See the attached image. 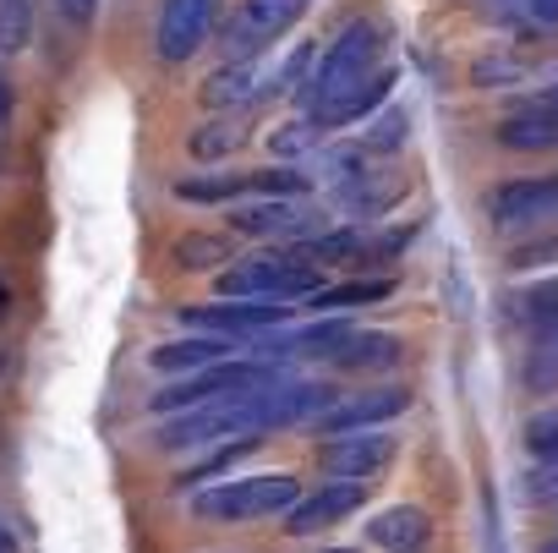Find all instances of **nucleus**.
<instances>
[{
  "label": "nucleus",
  "instance_id": "1",
  "mask_svg": "<svg viewBox=\"0 0 558 553\" xmlns=\"http://www.w3.org/2000/svg\"><path fill=\"white\" fill-rule=\"evenodd\" d=\"M384 56H389V39H384V28H378V23H367V17L345 23V28H340V39H335V45H324V56L313 61L307 83L296 88L302 116L329 121L351 94H362V88L389 67Z\"/></svg>",
  "mask_w": 558,
  "mask_h": 553
},
{
  "label": "nucleus",
  "instance_id": "2",
  "mask_svg": "<svg viewBox=\"0 0 558 553\" xmlns=\"http://www.w3.org/2000/svg\"><path fill=\"white\" fill-rule=\"evenodd\" d=\"M268 395V389H263ZM263 395H230V400H208L192 411H175L159 422V449H203V444H235V438H257L268 428V406Z\"/></svg>",
  "mask_w": 558,
  "mask_h": 553
},
{
  "label": "nucleus",
  "instance_id": "3",
  "mask_svg": "<svg viewBox=\"0 0 558 553\" xmlns=\"http://www.w3.org/2000/svg\"><path fill=\"white\" fill-rule=\"evenodd\" d=\"M324 291V274L302 263L296 252H263V257H235L219 268V297L225 302H307Z\"/></svg>",
  "mask_w": 558,
  "mask_h": 553
},
{
  "label": "nucleus",
  "instance_id": "4",
  "mask_svg": "<svg viewBox=\"0 0 558 553\" xmlns=\"http://www.w3.org/2000/svg\"><path fill=\"white\" fill-rule=\"evenodd\" d=\"M274 384H279V368H274V362L235 357V362H219V368H203V373H186V378L165 384L159 395H148V411L175 417V411H192V406H208V400L263 395V389H274Z\"/></svg>",
  "mask_w": 558,
  "mask_h": 553
},
{
  "label": "nucleus",
  "instance_id": "5",
  "mask_svg": "<svg viewBox=\"0 0 558 553\" xmlns=\"http://www.w3.org/2000/svg\"><path fill=\"white\" fill-rule=\"evenodd\" d=\"M296 498H302V482L291 471H257V477H230V482L203 488L192 509L208 520H268V515H291Z\"/></svg>",
  "mask_w": 558,
  "mask_h": 553
},
{
  "label": "nucleus",
  "instance_id": "6",
  "mask_svg": "<svg viewBox=\"0 0 558 553\" xmlns=\"http://www.w3.org/2000/svg\"><path fill=\"white\" fill-rule=\"evenodd\" d=\"M313 0H235V12L219 23V50L225 61H257L268 45H279V34H291L307 17Z\"/></svg>",
  "mask_w": 558,
  "mask_h": 553
},
{
  "label": "nucleus",
  "instance_id": "7",
  "mask_svg": "<svg viewBox=\"0 0 558 553\" xmlns=\"http://www.w3.org/2000/svg\"><path fill=\"white\" fill-rule=\"evenodd\" d=\"M230 230L235 236H252V241H313L324 236V214L307 208L302 197H257V203H235L230 208Z\"/></svg>",
  "mask_w": 558,
  "mask_h": 553
},
{
  "label": "nucleus",
  "instance_id": "8",
  "mask_svg": "<svg viewBox=\"0 0 558 553\" xmlns=\"http://www.w3.org/2000/svg\"><path fill=\"white\" fill-rule=\"evenodd\" d=\"M219 17H225V0H165V7H159V28H154L159 61H165V67L192 61V56L214 39Z\"/></svg>",
  "mask_w": 558,
  "mask_h": 553
},
{
  "label": "nucleus",
  "instance_id": "9",
  "mask_svg": "<svg viewBox=\"0 0 558 553\" xmlns=\"http://www.w3.org/2000/svg\"><path fill=\"white\" fill-rule=\"evenodd\" d=\"M291 318V302H219V308H181V324L186 329H203V335H225L235 346H246L252 335L263 329H279Z\"/></svg>",
  "mask_w": 558,
  "mask_h": 553
},
{
  "label": "nucleus",
  "instance_id": "10",
  "mask_svg": "<svg viewBox=\"0 0 558 553\" xmlns=\"http://www.w3.org/2000/svg\"><path fill=\"white\" fill-rule=\"evenodd\" d=\"M395 433H384V428H373V433H345V438H335V444H324L318 449V466L329 471V477H340V482H367V477H378L389 460H395Z\"/></svg>",
  "mask_w": 558,
  "mask_h": 553
},
{
  "label": "nucleus",
  "instance_id": "11",
  "mask_svg": "<svg viewBox=\"0 0 558 553\" xmlns=\"http://www.w3.org/2000/svg\"><path fill=\"white\" fill-rule=\"evenodd\" d=\"M405 406H411V389H400V384H389V389H362V395L335 400V411L318 422V433H329V438H345V433H373L378 422L400 417Z\"/></svg>",
  "mask_w": 558,
  "mask_h": 553
},
{
  "label": "nucleus",
  "instance_id": "12",
  "mask_svg": "<svg viewBox=\"0 0 558 553\" xmlns=\"http://www.w3.org/2000/svg\"><path fill=\"white\" fill-rule=\"evenodd\" d=\"M367 488H373V482H324L318 493L296 498V509L286 515V531H291V537H313V531H324V526H340L345 515H356V509L367 504Z\"/></svg>",
  "mask_w": 558,
  "mask_h": 553
},
{
  "label": "nucleus",
  "instance_id": "13",
  "mask_svg": "<svg viewBox=\"0 0 558 553\" xmlns=\"http://www.w3.org/2000/svg\"><path fill=\"white\" fill-rule=\"evenodd\" d=\"M558 214V176H542V181H509L498 192H487V219L498 230H514V225H536V219H553Z\"/></svg>",
  "mask_w": 558,
  "mask_h": 553
},
{
  "label": "nucleus",
  "instance_id": "14",
  "mask_svg": "<svg viewBox=\"0 0 558 553\" xmlns=\"http://www.w3.org/2000/svg\"><path fill=\"white\" fill-rule=\"evenodd\" d=\"M263 94H268V77L257 72V61H225V67L208 72L203 88H197L203 110H214V116H241V110H252Z\"/></svg>",
  "mask_w": 558,
  "mask_h": 553
},
{
  "label": "nucleus",
  "instance_id": "15",
  "mask_svg": "<svg viewBox=\"0 0 558 553\" xmlns=\"http://www.w3.org/2000/svg\"><path fill=\"white\" fill-rule=\"evenodd\" d=\"M263 406H268V428H291V422H324L329 411H335V389L329 384H313V378H279L268 395H263Z\"/></svg>",
  "mask_w": 558,
  "mask_h": 553
},
{
  "label": "nucleus",
  "instance_id": "16",
  "mask_svg": "<svg viewBox=\"0 0 558 553\" xmlns=\"http://www.w3.org/2000/svg\"><path fill=\"white\" fill-rule=\"evenodd\" d=\"M405 197V181L395 176V170H367V176H356V181H345V187H335V208L340 214H351L356 225L367 219H384L395 203Z\"/></svg>",
  "mask_w": 558,
  "mask_h": 553
},
{
  "label": "nucleus",
  "instance_id": "17",
  "mask_svg": "<svg viewBox=\"0 0 558 553\" xmlns=\"http://www.w3.org/2000/svg\"><path fill=\"white\" fill-rule=\"evenodd\" d=\"M367 542L384 548V553H427L433 520H427V509H416V504H395V509H384V515L367 520Z\"/></svg>",
  "mask_w": 558,
  "mask_h": 553
},
{
  "label": "nucleus",
  "instance_id": "18",
  "mask_svg": "<svg viewBox=\"0 0 558 553\" xmlns=\"http://www.w3.org/2000/svg\"><path fill=\"white\" fill-rule=\"evenodd\" d=\"M230 351H241V346L225 340V335H192V340H170V346H159L148 362H154L159 373H203V368L230 362Z\"/></svg>",
  "mask_w": 558,
  "mask_h": 553
},
{
  "label": "nucleus",
  "instance_id": "19",
  "mask_svg": "<svg viewBox=\"0 0 558 553\" xmlns=\"http://www.w3.org/2000/svg\"><path fill=\"white\" fill-rule=\"evenodd\" d=\"M335 368H351V373H378V368H395L400 362V340L395 335H378V329H351L335 351H329Z\"/></svg>",
  "mask_w": 558,
  "mask_h": 553
},
{
  "label": "nucleus",
  "instance_id": "20",
  "mask_svg": "<svg viewBox=\"0 0 558 553\" xmlns=\"http://www.w3.org/2000/svg\"><path fill=\"white\" fill-rule=\"evenodd\" d=\"M498 143L514 148V154H542V148H558V110H525V116H509L498 127Z\"/></svg>",
  "mask_w": 558,
  "mask_h": 553
},
{
  "label": "nucleus",
  "instance_id": "21",
  "mask_svg": "<svg viewBox=\"0 0 558 553\" xmlns=\"http://www.w3.org/2000/svg\"><path fill=\"white\" fill-rule=\"evenodd\" d=\"M241 143H246V116H219V121H208L186 137V154L192 159H225V154H241Z\"/></svg>",
  "mask_w": 558,
  "mask_h": 553
},
{
  "label": "nucleus",
  "instance_id": "22",
  "mask_svg": "<svg viewBox=\"0 0 558 553\" xmlns=\"http://www.w3.org/2000/svg\"><path fill=\"white\" fill-rule=\"evenodd\" d=\"M395 286L389 280H351V286H324V291H313L302 308H313V313H345V308H367V302H384Z\"/></svg>",
  "mask_w": 558,
  "mask_h": 553
},
{
  "label": "nucleus",
  "instance_id": "23",
  "mask_svg": "<svg viewBox=\"0 0 558 553\" xmlns=\"http://www.w3.org/2000/svg\"><path fill=\"white\" fill-rule=\"evenodd\" d=\"M268 148H274L279 159L324 154V148H329V132H324L313 116H296V121H286V127H274V132H268Z\"/></svg>",
  "mask_w": 558,
  "mask_h": 553
},
{
  "label": "nucleus",
  "instance_id": "24",
  "mask_svg": "<svg viewBox=\"0 0 558 553\" xmlns=\"http://www.w3.org/2000/svg\"><path fill=\"white\" fill-rule=\"evenodd\" d=\"M405 137H411V110H405V105H384V110L367 121L362 148H367V154H395V148H405Z\"/></svg>",
  "mask_w": 558,
  "mask_h": 553
},
{
  "label": "nucleus",
  "instance_id": "25",
  "mask_svg": "<svg viewBox=\"0 0 558 553\" xmlns=\"http://www.w3.org/2000/svg\"><path fill=\"white\" fill-rule=\"evenodd\" d=\"M367 170H373V154H367L362 143H329L318 181H329V192H335V187H345V181H356V176H367Z\"/></svg>",
  "mask_w": 558,
  "mask_h": 553
},
{
  "label": "nucleus",
  "instance_id": "26",
  "mask_svg": "<svg viewBox=\"0 0 558 553\" xmlns=\"http://www.w3.org/2000/svg\"><path fill=\"white\" fill-rule=\"evenodd\" d=\"M170 263H175V268H214V263H235V257H230V241H225V236L197 230V236H181V241H175Z\"/></svg>",
  "mask_w": 558,
  "mask_h": 553
},
{
  "label": "nucleus",
  "instance_id": "27",
  "mask_svg": "<svg viewBox=\"0 0 558 553\" xmlns=\"http://www.w3.org/2000/svg\"><path fill=\"white\" fill-rule=\"evenodd\" d=\"M34 39V0H0V56H23Z\"/></svg>",
  "mask_w": 558,
  "mask_h": 553
},
{
  "label": "nucleus",
  "instance_id": "28",
  "mask_svg": "<svg viewBox=\"0 0 558 553\" xmlns=\"http://www.w3.org/2000/svg\"><path fill=\"white\" fill-rule=\"evenodd\" d=\"M313 61H318V50H313V45H296V50L286 56V67H274V72H268V94H296V88L307 83Z\"/></svg>",
  "mask_w": 558,
  "mask_h": 553
},
{
  "label": "nucleus",
  "instance_id": "29",
  "mask_svg": "<svg viewBox=\"0 0 558 553\" xmlns=\"http://www.w3.org/2000/svg\"><path fill=\"white\" fill-rule=\"evenodd\" d=\"M514 313H520L525 324H558V280H542V286L520 291V297H514Z\"/></svg>",
  "mask_w": 558,
  "mask_h": 553
},
{
  "label": "nucleus",
  "instance_id": "30",
  "mask_svg": "<svg viewBox=\"0 0 558 553\" xmlns=\"http://www.w3.org/2000/svg\"><path fill=\"white\" fill-rule=\"evenodd\" d=\"M525 449H531L542 466H558V411L531 417V428H525Z\"/></svg>",
  "mask_w": 558,
  "mask_h": 553
},
{
  "label": "nucleus",
  "instance_id": "31",
  "mask_svg": "<svg viewBox=\"0 0 558 553\" xmlns=\"http://www.w3.org/2000/svg\"><path fill=\"white\" fill-rule=\"evenodd\" d=\"M525 77V67L520 61H476L471 67V83L476 88H493V83H520Z\"/></svg>",
  "mask_w": 558,
  "mask_h": 553
},
{
  "label": "nucleus",
  "instance_id": "32",
  "mask_svg": "<svg viewBox=\"0 0 558 553\" xmlns=\"http://www.w3.org/2000/svg\"><path fill=\"white\" fill-rule=\"evenodd\" d=\"M56 12H61L72 28H88V23H94V12H99V0H56Z\"/></svg>",
  "mask_w": 558,
  "mask_h": 553
},
{
  "label": "nucleus",
  "instance_id": "33",
  "mask_svg": "<svg viewBox=\"0 0 558 553\" xmlns=\"http://www.w3.org/2000/svg\"><path fill=\"white\" fill-rule=\"evenodd\" d=\"M12 88H7V77H0V137H7V127H12Z\"/></svg>",
  "mask_w": 558,
  "mask_h": 553
},
{
  "label": "nucleus",
  "instance_id": "34",
  "mask_svg": "<svg viewBox=\"0 0 558 553\" xmlns=\"http://www.w3.org/2000/svg\"><path fill=\"white\" fill-rule=\"evenodd\" d=\"M0 553H17V531L12 526H0Z\"/></svg>",
  "mask_w": 558,
  "mask_h": 553
},
{
  "label": "nucleus",
  "instance_id": "35",
  "mask_svg": "<svg viewBox=\"0 0 558 553\" xmlns=\"http://www.w3.org/2000/svg\"><path fill=\"white\" fill-rule=\"evenodd\" d=\"M542 110H558V83H553V88L542 94Z\"/></svg>",
  "mask_w": 558,
  "mask_h": 553
},
{
  "label": "nucleus",
  "instance_id": "36",
  "mask_svg": "<svg viewBox=\"0 0 558 553\" xmlns=\"http://www.w3.org/2000/svg\"><path fill=\"white\" fill-rule=\"evenodd\" d=\"M7 308H12V297H7V286H0V318H7Z\"/></svg>",
  "mask_w": 558,
  "mask_h": 553
},
{
  "label": "nucleus",
  "instance_id": "37",
  "mask_svg": "<svg viewBox=\"0 0 558 553\" xmlns=\"http://www.w3.org/2000/svg\"><path fill=\"white\" fill-rule=\"evenodd\" d=\"M536 553H558V542H542V548H536Z\"/></svg>",
  "mask_w": 558,
  "mask_h": 553
},
{
  "label": "nucleus",
  "instance_id": "38",
  "mask_svg": "<svg viewBox=\"0 0 558 553\" xmlns=\"http://www.w3.org/2000/svg\"><path fill=\"white\" fill-rule=\"evenodd\" d=\"M324 553H351V548H324Z\"/></svg>",
  "mask_w": 558,
  "mask_h": 553
}]
</instances>
